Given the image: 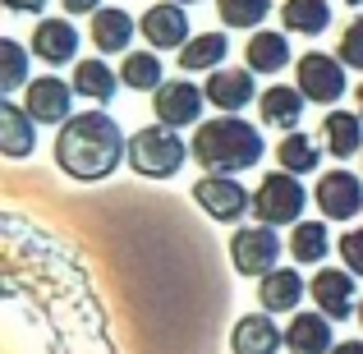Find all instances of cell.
I'll return each mask as SVG.
<instances>
[{
    "label": "cell",
    "mask_w": 363,
    "mask_h": 354,
    "mask_svg": "<svg viewBox=\"0 0 363 354\" xmlns=\"http://www.w3.org/2000/svg\"><path fill=\"white\" fill-rule=\"evenodd\" d=\"M42 235V248H33L37 276L23 281L14 262H5V350H42V354H116L106 341V322L88 290V276L79 272V258H65L51 276V262L60 248Z\"/></svg>",
    "instance_id": "1"
},
{
    "label": "cell",
    "mask_w": 363,
    "mask_h": 354,
    "mask_svg": "<svg viewBox=\"0 0 363 354\" xmlns=\"http://www.w3.org/2000/svg\"><path fill=\"white\" fill-rule=\"evenodd\" d=\"M55 170L74 184H97L120 170V161H129V138L116 124V116L101 106L79 111L60 124L55 133Z\"/></svg>",
    "instance_id": "2"
},
{
    "label": "cell",
    "mask_w": 363,
    "mask_h": 354,
    "mask_svg": "<svg viewBox=\"0 0 363 354\" xmlns=\"http://www.w3.org/2000/svg\"><path fill=\"white\" fill-rule=\"evenodd\" d=\"M189 148H194V161L212 175H240V170H253L267 157V138L244 116L203 120L189 138Z\"/></svg>",
    "instance_id": "3"
},
{
    "label": "cell",
    "mask_w": 363,
    "mask_h": 354,
    "mask_svg": "<svg viewBox=\"0 0 363 354\" xmlns=\"http://www.w3.org/2000/svg\"><path fill=\"white\" fill-rule=\"evenodd\" d=\"M189 157H194V148L157 120L143 124L138 133H129V170L143 179H170L175 170H184Z\"/></svg>",
    "instance_id": "4"
},
{
    "label": "cell",
    "mask_w": 363,
    "mask_h": 354,
    "mask_svg": "<svg viewBox=\"0 0 363 354\" xmlns=\"http://www.w3.org/2000/svg\"><path fill=\"white\" fill-rule=\"evenodd\" d=\"M308 198L313 194L303 189L299 175H290V170H272V175H262L257 189H253V216L262 226H299Z\"/></svg>",
    "instance_id": "5"
},
{
    "label": "cell",
    "mask_w": 363,
    "mask_h": 354,
    "mask_svg": "<svg viewBox=\"0 0 363 354\" xmlns=\"http://www.w3.org/2000/svg\"><path fill=\"white\" fill-rule=\"evenodd\" d=\"M285 239L276 235V226H240V231L230 235V262L240 276H253V281H262V276H272L276 267H281V253H285Z\"/></svg>",
    "instance_id": "6"
},
{
    "label": "cell",
    "mask_w": 363,
    "mask_h": 354,
    "mask_svg": "<svg viewBox=\"0 0 363 354\" xmlns=\"http://www.w3.org/2000/svg\"><path fill=\"white\" fill-rule=\"evenodd\" d=\"M294 88L308 101L327 106V111L340 106V97H345V88H350L345 60H340V55H327V51H303L299 60H294Z\"/></svg>",
    "instance_id": "7"
},
{
    "label": "cell",
    "mask_w": 363,
    "mask_h": 354,
    "mask_svg": "<svg viewBox=\"0 0 363 354\" xmlns=\"http://www.w3.org/2000/svg\"><path fill=\"white\" fill-rule=\"evenodd\" d=\"M194 203L221 226H235L253 212V194L240 184V175H203L194 184Z\"/></svg>",
    "instance_id": "8"
},
{
    "label": "cell",
    "mask_w": 363,
    "mask_h": 354,
    "mask_svg": "<svg viewBox=\"0 0 363 354\" xmlns=\"http://www.w3.org/2000/svg\"><path fill=\"white\" fill-rule=\"evenodd\" d=\"M313 203H318L322 221H354L363 212V175L354 170H322L313 184Z\"/></svg>",
    "instance_id": "9"
},
{
    "label": "cell",
    "mask_w": 363,
    "mask_h": 354,
    "mask_svg": "<svg viewBox=\"0 0 363 354\" xmlns=\"http://www.w3.org/2000/svg\"><path fill=\"white\" fill-rule=\"evenodd\" d=\"M203 106H207V92L198 83H189L184 74L179 79H166L157 92H152V116L166 129H184V124H203Z\"/></svg>",
    "instance_id": "10"
},
{
    "label": "cell",
    "mask_w": 363,
    "mask_h": 354,
    "mask_svg": "<svg viewBox=\"0 0 363 354\" xmlns=\"http://www.w3.org/2000/svg\"><path fill=\"white\" fill-rule=\"evenodd\" d=\"M203 92H207V101H212L221 116H240L244 106H253L262 92H257V79H253V70L248 65H221V70H212L207 74V83H203Z\"/></svg>",
    "instance_id": "11"
},
{
    "label": "cell",
    "mask_w": 363,
    "mask_h": 354,
    "mask_svg": "<svg viewBox=\"0 0 363 354\" xmlns=\"http://www.w3.org/2000/svg\"><path fill=\"white\" fill-rule=\"evenodd\" d=\"M138 33L147 37L152 51H184L189 37H194V28H189L184 5H175V0H161V5H147V9H143Z\"/></svg>",
    "instance_id": "12"
},
{
    "label": "cell",
    "mask_w": 363,
    "mask_h": 354,
    "mask_svg": "<svg viewBox=\"0 0 363 354\" xmlns=\"http://www.w3.org/2000/svg\"><path fill=\"white\" fill-rule=\"evenodd\" d=\"M74 97H79L74 83H65L60 74H42L23 88V106L37 124H65L74 116Z\"/></svg>",
    "instance_id": "13"
},
{
    "label": "cell",
    "mask_w": 363,
    "mask_h": 354,
    "mask_svg": "<svg viewBox=\"0 0 363 354\" xmlns=\"http://www.w3.org/2000/svg\"><path fill=\"white\" fill-rule=\"evenodd\" d=\"M28 46H33V55L42 65H51V70L79 65V28H74L69 18H37Z\"/></svg>",
    "instance_id": "14"
},
{
    "label": "cell",
    "mask_w": 363,
    "mask_h": 354,
    "mask_svg": "<svg viewBox=\"0 0 363 354\" xmlns=\"http://www.w3.org/2000/svg\"><path fill=\"white\" fill-rule=\"evenodd\" d=\"M308 294H313V304H318V313H327L331 322H345L350 313L359 309L354 272H345V267H322L308 281Z\"/></svg>",
    "instance_id": "15"
},
{
    "label": "cell",
    "mask_w": 363,
    "mask_h": 354,
    "mask_svg": "<svg viewBox=\"0 0 363 354\" xmlns=\"http://www.w3.org/2000/svg\"><path fill=\"white\" fill-rule=\"evenodd\" d=\"M33 148H37V120L28 116L23 101L0 97V152L9 161H23L33 157Z\"/></svg>",
    "instance_id": "16"
},
{
    "label": "cell",
    "mask_w": 363,
    "mask_h": 354,
    "mask_svg": "<svg viewBox=\"0 0 363 354\" xmlns=\"http://www.w3.org/2000/svg\"><path fill=\"white\" fill-rule=\"evenodd\" d=\"M322 148L331 152L336 161H350V157H363V116L359 111H340L331 106L322 116Z\"/></svg>",
    "instance_id": "17"
},
{
    "label": "cell",
    "mask_w": 363,
    "mask_h": 354,
    "mask_svg": "<svg viewBox=\"0 0 363 354\" xmlns=\"http://www.w3.org/2000/svg\"><path fill=\"white\" fill-rule=\"evenodd\" d=\"M303 106H308V97H303L299 88H290V83H272V88L257 97V120H262L267 129L294 133L299 120H303Z\"/></svg>",
    "instance_id": "18"
},
{
    "label": "cell",
    "mask_w": 363,
    "mask_h": 354,
    "mask_svg": "<svg viewBox=\"0 0 363 354\" xmlns=\"http://www.w3.org/2000/svg\"><path fill=\"white\" fill-rule=\"evenodd\" d=\"M303 290H308V281L294 267H276L272 276L257 281V304H262V313H299Z\"/></svg>",
    "instance_id": "19"
},
{
    "label": "cell",
    "mask_w": 363,
    "mask_h": 354,
    "mask_svg": "<svg viewBox=\"0 0 363 354\" xmlns=\"http://www.w3.org/2000/svg\"><path fill=\"white\" fill-rule=\"evenodd\" d=\"M133 33H138V23H133V14L120 9V5L92 14V46H97L101 55H129Z\"/></svg>",
    "instance_id": "20"
},
{
    "label": "cell",
    "mask_w": 363,
    "mask_h": 354,
    "mask_svg": "<svg viewBox=\"0 0 363 354\" xmlns=\"http://www.w3.org/2000/svg\"><path fill=\"white\" fill-rule=\"evenodd\" d=\"M285 345V331L276 327L267 313H248V318L235 322L230 331V350L235 354H281Z\"/></svg>",
    "instance_id": "21"
},
{
    "label": "cell",
    "mask_w": 363,
    "mask_h": 354,
    "mask_svg": "<svg viewBox=\"0 0 363 354\" xmlns=\"http://www.w3.org/2000/svg\"><path fill=\"white\" fill-rule=\"evenodd\" d=\"M285 350L290 354H331V318L327 313H294L290 327H285Z\"/></svg>",
    "instance_id": "22"
},
{
    "label": "cell",
    "mask_w": 363,
    "mask_h": 354,
    "mask_svg": "<svg viewBox=\"0 0 363 354\" xmlns=\"http://www.w3.org/2000/svg\"><path fill=\"white\" fill-rule=\"evenodd\" d=\"M244 60H248L253 74H281L285 65L294 60V55H290V37L276 33V28H257V33H248Z\"/></svg>",
    "instance_id": "23"
},
{
    "label": "cell",
    "mask_w": 363,
    "mask_h": 354,
    "mask_svg": "<svg viewBox=\"0 0 363 354\" xmlns=\"http://www.w3.org/2000/svg\"><path fill=\"white\" fill-rule=\"evenodd\" d=\"M225 55H230V37H225L221 28H212V33H194L189 46L179 51V74H212V70H221Z\"/></svg>",
    "instance_id": "24"
},
{
    "label": "cell",
    "mask_w": 363,
    "mask_h": 354,
    "mask_svg": "<svg viewBox=\"0 0 363 354\" xmlns=\"http://www.w3.org/2000/svg\"><path fill=\"white\" fill-rule=\"evenodd\" d=\"M120 88H124L120 74H111L106 60H79V65H74V92H79V97H88L92 106H106V101H116Z\"/></svg>",
    "instance_id": "25"
},
{
    "label": "cell",
    "mask_w": 363,
    "mask_h": 354,
    "mask_svg": "<svg viewBox=\"0 0 363 354\" xmlns=\"http://www.w3.org/2000/svg\"><path fill=\"white\" fill-rule=\"evenodd\" d=\"M281 23H285V33L322 37L331 28V0H285L281 5Z\"/></svg>",
    "instance_id": "26"
},
{
    "label": "cell",
    "mask_w": 363,
    "mask_h": 354,
    "mask_svg": "<svg viewBox=\"0 0 363 354\" xmlns=\"http://www.w3.org/2000/svg\"><path fill=\"white\" fill-rule=\"evenodd\" d=\"M120 83L129 92H157L161 83H166V60H161L157 51H129L124 55V65H120Z\"/></svg>",
    "instance_id": "27"
},
{
    "label": "cell",
    "mask_w": 363,
    "mask_h": 354,
    "mask_svg": "<svg viewBox=\"0 0 363 354\" xmlns=\"http://www.w3.org/2000/svg\"><path fill=\"white\" fill-rule=\"evenodd\" d=\"M276 161H281V170H290V175H308V170L322 166V143L313 138V133L294 129L276 143Z\"/></svg>",
    "instance_id": "28"
},
{
    "label": "cell",
    "mask_w": 363,
    "mask_h": 354,
    "mask_svg": "<svg viewBox=\"0 0 363 354\" xmlns=\"http://www.w3.org/2000/svg\"><path fill=\"white\" fill-rule=\"evenodd\" d=\"M290 258L294 262H322L331 253V226L327 221H299L290 226Z\"/></svg>",
    "instance_id": "29"
},
{
    "label": "cell",
    "mask_w": 363,
    "mask_h": 354,
    "mask_svg": "<svg viewBox=\"0 0 363 354\" xmlns=\"http://www.w3.org/2000/svg\"><path fill=\"white\" fill-rule=\"evenodd\" d=\"M28 51L33 46H23V42H14V37H5L0 42V97H14L18 88H28Z\"/></svg>",
    "instance_id": "30"
},
{
    "label": "cell",
    "mask_w": 363,
    "mask_h": 354,
    "mask_svg": "<svg viewBox=\"0 0 363 354\" xmlns=\"http://www.w3.org/2000/svg\"><path fill=\"white\" fill-rule=\"evenodd\" d=\"M267 14H272V0H216V18L225 28H240V33H257Z\"/></svg>",
    "instance_id": "31"
},
{
    "label": "cell",
    "mask_w": 363,
    "mask_h": 354,
    "mask_svg": "<svg viewBox=\"0 0 363 354\" xmlns=\"http://www.w3.org/2000/svg\"><path fill=\"white\" fill-rule=\"evenodd\" d=\"M336 55L345 60V70H363V14H354L345 23V33H340V46Z\"/></svg>",
    "instance_id": "32"
},
{
    "label": "cell",
    "mask_w": 363,
    "mask_h": 354,
    "mask_svg": "<svg viewBox=\"0 0 363 354\" xmlns=\"http://www.w3.org/2000/svg\"><path fill=\"white\" fill-rule=\"evenodd\" d=\"M336 248H340V262H345V272L363 276V226H350V231L336 239Z\"/></svg>",
    "instance_id": "33"
},
{
    "label": "cell",
    "mask_w": 363,
    "mask_h": 354,
    "mask_svg": "<svg viewBox=\"0 0 363 354\" xmlns=\"http://www.w3.org/2000/svg\"><path fill=\"white\" fill-rule=\"evenodd\" d=\"M0 5H5L9 14H42L51 0H0Z\"/></svg>",
    "instance_id": "34"
},
{
    "label": "cell",
    "mask_w": 363,
    "mask_h": 354,
    "mask_svg": "<svg viewBox=\"0 0 363 354\" xmlns=\"http://www.w3.org/2000/svg\"><path fill=\"white\" fill-rule=\"evenodd\" d=\"M60 5L69 9V14H97V9H106L101 0H60Z\"/></svg>",
    "instance_id": "35"
},
{
    "label": "cell",
    "mask_w": 363,
    "mask_h": 354,
    "mask_svg": "<svg viewBox=\"0 0 363 354\" xmlns=\"http://www.w3.org/2000/svg\"><path fill=\"white\" fill-rule=\"evenodd\" d=\"M331 354H363V341H340Z\"/></svg>",
    "instance_id": "36"
},
{
    "label": "cell",
    "mask_w": 363,
    "mask_h": 354,
    "mask_svg": "<svg viewBox=\"0 0 363 354\" xmlns=\"http://www.w3.org/2000/svg\"><path fill=\"white\" fill-rule=\"evenodd\" d=\"M354 97H359V116H363V83H359V88H354Z\"/></svg>",
    "instance_id": "37"
},
{
    "label": "cell",
    "mask_w": 363,
    "mask_h": 354,
    "mask_svg": "<svg viewBox=\"0 0 363 354\" xmlns=\"http://www.w3.org/2000/svg\"><path fill=\"white\" fill-rule=\"evenodd\" d=\"M175 5H184V9H189V5H203V0H175Z\"/></svg>",
    "instance_id": "38"
},
{
    "label": "cell",
    "mask_w": 363,
    "mask_h": 354,
    "mask_svg": "<svg viewBox=\"0 0 363 354\" xmlns=\"http://www.w3.org/2000/svg\"><path fill=\"white\" fill-rule=\"evenodd\" d=\"M340 5H354V9H359V5H363V0H340Z\"/></svg>",
    "instance_id": "39"
},
{
    "label": "cell",
    "mask_w": 363,
    "mask_h": 354,
    "mask_svg": "<svg viewBox=\"0 0 363 354\" xmlns=\"http://www.w3.org/2000/svg\"><path fill=\"white\" fill-rule=\"evenodd\" d=\"M359 327H363V299H359Z\"/></svg>",
    "instance_id": "40"
}]
</instances>
